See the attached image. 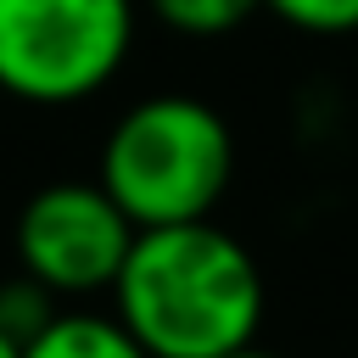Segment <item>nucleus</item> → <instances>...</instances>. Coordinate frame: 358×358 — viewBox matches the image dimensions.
Segmentation results:
<instances>
[{"label":"nucleus","mask_w":358,"mask_h":358,"mask_svg":"<svg viewBox=\"0 0 358 358\" xmlns=\"http://www.w3.org/2000/svg\"><path fill=\"white\" fill-rule=\"evenodd\" d=\"M117 324L151 358H224L263 330V268L213 218L134 229V246L112 280Z\"/></svg>","instance_id":"1"},{"label":"nucleus","mask_w":358,"mask_h":358,"mask_svg":"<svg viewBox=\"0 0 358 358\" xmlns=\"http://www.w3.org/2000/svg\"><path fill=\"white\" fill-rule=\"evenodd\" d=\"M95 179L134 229L196 224L213 218L235 179V134L196 95H145L106 129Z\"/></svg>","instance_id":"2"},{"label":"nucleus","mask_w":358,"mask_h":358,"mask_svg":"<svg viewBox=\"0 0 358 358\" xmlns=\"http://www.w3.org/2000/svg\"><path fill=\"white\" fill-rule=\"evenodd\" d=\"M134 45V0H0V90L28 106L101 95Z\"/></svg>","instance_id":"3"},{"label":"nucleus","mask_w":358,"mask_h":358,"mask_svg":"<svg viewBox=\"0 0 358 358\" xmlns=\"http://www.w3.org/2000/svg\"><path fill=\"white\" fill-rule=\"evenodd\" d=\"M129 246L134 224L101 190V179H56L34 190L17 213V263L50 296L112 291Z\"/></svg>","instance_id":"4"},{"label":"nucleus","mask_w":358,"mask_h":358,"mask_svg":"<svg viewBox=\"0 0 358 358\" xmlns=\"http://www.w3.org/2000/svg\"><path fill=\"white\" fill-rule=\"evenodd\" d=\"M22 358H151L117 313H84V308H56V319L22 341Z\"/></svg>","instance_id":"5"},{"label":"nucleus","mask_w":358,"mask_h":358,"mask_svg":"<svg viewBox=\"0 0 358 358\" xmlns=\"http://www.w3.org/2000/svg\"><path fill=\"white\" fill-rule=\"evenodd\" d=\"M151 6V17L162 22V28H173V34H185V39H224V34H235L263 0H145Z\"/></svg>","instance_id":"6"},{"label":"nucleus","mask_w":358,"mask_h":358,"mask_svg":"<svg viewBox=\"0 0 358 358\" xmlns=\"http://www.w3.org/2000/svg\"><path fill=\"white\" fill-rule=\"evenodd\" d=\"M50 319H56V296H50L39 280L17 274V280H6V285H0V330H6L11 341L39 336Z\"/></svg>","instance_id":"7"},{"label":"nucleus","mask_w":358,"mask_h":358,"mask_svg":"<svg viewBox=\"0 0 358 358\" xmlns=\"http://www.w3.org/2000/svg\"><path fill=\"white\" fill-rule=\"evenodd\" d=\"M263 6L296 34H319V39L358 34V0H263Z\"/></svg>","instance_id":"8"},{"label":"nucleus","mask_w":358,"mask_h":358,"mask_svg":"<svg viewBox=\"0 0 358 358\" xmlns=\"http://www.w3.org/2000/svg\"><path fill=\"white\" fill-rule=\"evenodd\" d=\"M0 358H22V341H11L6 330H0Z\"/></svg>","instance_id":"9"},{"label":"nucleus","mask_w":358,"mask_h":358,"mask_svg":"<svg viewBox=\"0 0 358 358\" xmlns=\"http://www.w3.org/2000/svg\"><path fill=\"white\" fill-rule=\"evenodd\" d=\"M224 358H280V352H263V347L252 341V347H241V352H224Z\"/></svg>","instance_id":"10"}]
</instances>
